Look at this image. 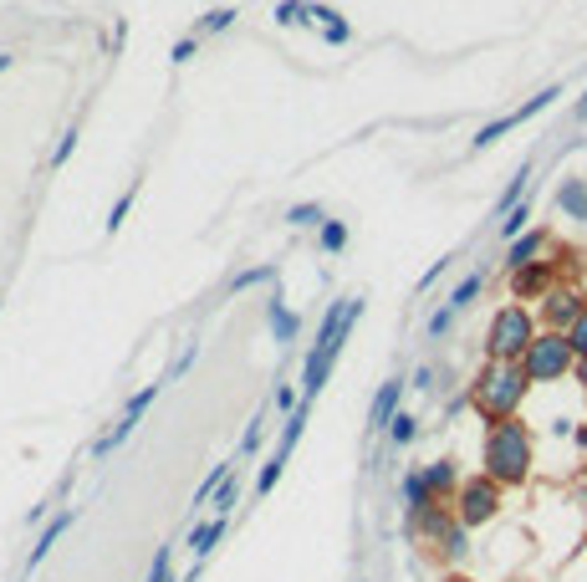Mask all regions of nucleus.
I'll return each mask as SVG.
<instances>
[{"label":"nucleus","mask_w":587,"mask_h":582,"mask_svg":"<svg viewBox=\"0 0 587 582\" xmlns=\"http://www.w3.org/2000/svg\"><path fill=\"white\" fill-rule=\"evenodd\" d=\"M363 307H368L363 297H342V301L327 307V317H322V327H317V343H312V353H307V363H302V404H312V398L322 394V383L333 373V363H337V353H342V343H348V332L358 327Z\"/></svg>","instance_id":"nucleus-1"},{"label":"nucleus","mask_w":587,"mask_h":582,"mask_svg":"<svg viewBox=\"0 0 587 582\" xmlns=\"http://www.w3.org/2000/svg\"><path fill=\"white\" fill-rule=\"evenodd\" d=\"M531 389V378L521 373V363H485L470 383V404L485 419V429L501 425V419H516L521 414V398Z\"/></svg>","instance_id":"nucleus-2"},{"label":"nucleus","mask_w":587,"mask_h":582,"mask_svg":"<svg viewBox=\"0 0 587 582\" xmlns=\"http://www.w3.org/2000/svg\"><path fill=\"white\" fill-rule=\"evenodd\" d=\"M531 450H537V440H531V425H526L521 414L516 419H501V425L485 429V475L491 480H501V486H521L526 475H531Z\"/></svg>","instance_id":"nucleus-3"},{"label":"nucleus","mask_w":587,"mask_h":582,"mask_svg":"<svg viewBox=\"0 0 587 582\" xmlns=\"http://www.w3.org/2000/svg\"><path fill=\"white\" fill-rule=\"evenodd\" d=\"M531 343H537V322H531V312H526L521 301H511V307H501L491 317V332H485L491 363H521Z\"/></svg>","instance_id":"nucleus-4"},{"label":"nucleus","mask_w":587,"mask_h":582,"mask_svg":"<svg viewBox=\"0 0 587 582\" xmlns=\"http://www.w3.org/2000/svg\"><path fill=\"white\" fill-rule=\"evenodd\" d=\"M572 368H577V353H572L567 332H537V343L526 347L521 358V373L531 378V383H556V378H567Z\"/></svg>","instance_id":"nucleus-5"},{"label":"nucleus","mask_w":587,"mask_h":582,"mask_svg":"<svg viewBox=\"0 0 587 582\" xmlns=\"http://www.w3.org/2000/svg\"><path fill=\"white\" fill-rule=\"evenodd\" d=\"M501 480H491V475L480 470V475H470V480H460V490H455V521L460 526H491L495 516H501Z\"/></svg>","instance_id":"nucleus-6"},{"label":"nucleus","mask_w":587,"mask_h":582,"mask_svg":"<svg viewBox=\"0 0 587 582\" xmlns=\"http://www.w3.org/2000/svg\"><path fill=\"white\" fill-rule=\"evenodd\" d=\"M587 312V297L577 286H552L547 297H541V322L547 332H572V322Z\"/></svg>","instance_id":"nucleus-7"},{"label":"nucleus","mask_w":587,"mask_h":582,"mask_svg":"<svg viewBox=\"0 0 587 582\" xmlns=\"http://www.w3.org/2000/svg\"><path fill=\"white\" fill-rule=\"evenodd\" d=\"M552 286H556L552 261H537V266H526V271H511V297H516V301H541Z\"/></svg>","instance_id":"nucleus-8"},{"label":"nucleus","mask_w":587,"mask_h":582,"mask_svg":"<svg viewBox=\"0 0 587 582\" xmlns=\"http://www.w3.org/2000/svg\"><path fill=\"white\" fill-rule=\"evenodd\" d=\"M404 378H388L378 394H373V404H368V434H383V429L394 425V414H398V398H404Z\"/></svg>","instance_id":"nucleus-9"},{"label":"nucleus","mask_w":587,"mask_h":582,"mask_svg":"<svg viewBox=\"0 0 587 582\" xmlns=\"http://www.w3.org/2000/svg\"><path fill=\"white\" fill-rule=\"evenodd\" d=\"M72 521H77V511H72V506H67V511H57V516H51L47 526H41V536H36L31 557H26V572H36V567L47 562V557H51V547H57V542H62V532H72Z\"/></svg>","instance_id":"nucleus-10"},{"label":"nucleus","mask_w":587,"mask_h":582,"mask_svg":"<svg viewBox=\"0 0 587 582\" xmlns=\"http://www.w3.org/2000/svg\"><path fill=\"white\" fill-rule=\"evenodd\" d=\"M424 486H429V496H434L440 506H455V490H460L455 460H429V465H424Z\"/></svg>","instance_id":"nucleus-11"},{"label":"nucleus","mask_w":587,"mask_h":582,"mask_svg":"<svg viewBox=\"0 0 587 582\" xmlns=\"http://www.w3.org/2000/svg\"><path fill=\"white\" fill-rule=\"evenodd\" d=\"M220 536H225V516L194 521V526H190V542H184V547L194 551V562H205L209 551H215V542H220Z\"/></svg>","instance_id":"nucleus-12"},{"label":"nucleus","mask_w":587,"mask_h":582,"mask_svg":"<svg viewBox=\"0 0 587 582\" xmlns=\"http://www.w3.org/2000/svg\"><path fill=\"white\" fill-rule=\"evenodd\" d=\"M541 246H547V236H541V230H531V236H516V240H511V251H506V266H511V271L537 266Z\"/></svg>","instance_id":"nucleus-13"},{"label":"nucleus","mask_w":587,"mask_h":582,"mask_svg":"<svg viewBox=\"0 0 587 582\" xmlns=\"http://www.w3.org/2000/svg\"><path fill=\"white\" fill-rule=\"evenodd\" d=\"M429 506H440V501L429 496L424 470H409V475H404V511H409V521H414V516H424Z\"/></svg>","instance_id":"nucleus-14"},{"label":"nucleus","mask_w":587,"mask_h":582,"mask_svg":"<svg viewBox=\"0 0 587 582\" xmlns=\"http://www.w3.org/2000/svg\"><path fill=\"white\" fill-rule=\"evenodd\" d=\"M266 322H271V332H276V343H291V337H297V327H302V317L291 312L281 297L266 301Z\"/></svg>","instance_id":"nucleus-15"},{"label":"nucleus","mask_w":587,"mask_h":582,"mask_svg":"<svg viewBox=\"0 0 587 582\" xmlns=\"http://www.w3.org/2000/svg\"><path fill=\"white\" fill-rule=\"evenodd\" d=\"M556 210L572 215V220H587V184L583 179H562L556 184Z\"/></svg>","instance_id":"nucleus-16"},{"label":"nucleus","mask_w":587,"mask_h":582,"mask_svg":"<svg viewBox=\"0 0 587 582\" xmlns=\"http://www.w3.org/2000/svg\"><path fill=\"white\" fill-rule=\"evenodd\" d=\"M526 179H531V164H521V169L511 174L506 194H501V200H495V215H501V220H506L511 210H516V205H521V200H526Z\"/></svg>","instance_id":"nucleus-17"},{"label":"nucleus","mask_w":587,"mask_h":582,"mask_svg":"<svg viewBox=\"0 0 587 582\" xmlns=\"http://www.w3.org/2000/svg\"><path fill=\"white\" fill-rule=\"evenodd\" d=\"M138 189H143V179H133V184H128L123 194H118V200H112V210H108V236H118V230H123L128 210L138 205Z\"/></svg>","instance_id":"nucleus-18"},{"label":"nucleus","mask_w":587,"mask_h":582,"mask_svg":"<svg viewBox=\"0 0 587 582\" xmlns=\"http://www.w3.org/2000/svg\"><path fill=\"white\" fill-rule=\"evenodd\" d=\"M480 286H485V271H470V276H465V282L455 286V291H449L445 307H449V312H465V307H470V301L480 297Z\"/></svg>","instance_id":"nucleus-19"},{"label":"nucleus","mask_w":587,"mask_h":582,"mask_svg":"<svg viewBox=\"0 0 587 582\" xmlns=\"http://www.w3.org/2000/svg\"><path fill=\"white\" fill-rule=\"evenodd\" d=\"M236 5H215V11H205V16H200V31L194 36H220V31H230V26H236Z\"/></svg>","instance_id":"nucleus-20"},{"label":"nucleus","mask_w":587,"mask_h":582,"mask_svg":"<svg viewBox=\"0 0 587 582\" xmlns=\"http://www.w3.org/2000/svg\"><path fill=\"white\" fill-rule=\"evenodd\" d=\"M286 460H291V455L271 450L266 465H261V475H255V496H271V490H276V480H281V470H286Z\"/></svg>","instance_id":"nucleus-21"},{"label":"nucleus","mask_w":587,"mask_h":582,"mask_svg":"<svg viewBox=\"0 0 587 582\" xmlns=\"http://www.w3.org/2000/svg\"><path fill=\"white\" fill-rule=\"evenodd\" d=\"M281 220H286V225H297V230H302V225H317V230H322V225H327V210H322L317 200H302V205L286 210Z\"/></svg>","instance_id":"nucleus-22"},{"label":"nucleus","mask_w":587,"mask_h":582,"mask_svg":"<svg viewBox=\"0 0 587 582\" xmlns=\"http://www.w3.org/2000/svg\"><path fill=\"white\" fill-rule=\"evenodd\" d=\"M556 97H562V87H547V93H537V97H526L521 108L511 112V123L521 128V123H526V118H537V112H547V108H552Z\"/></svg>","instance_id":"nucleus-23"},{"label":"nucleus","mask_w":587,"mask_h":582,"mask_svg":"<svg viewBox=\"0 0 587 582\" xmlns=\"http://www.w3.org/2000/svg\"><path fill=\"white\" fill-rule=\"evenodd\" d=\"M230 465H236V460H225V465H215V470L205 475V486L194 490V506H205V501H215V496H220V486L230 480Z\"/></svg>","instance_id":"nucleus-24"},{"label":"nucleus","mask_w":587,"mask_h":582,"mask_svg":"<svg viewBox=\"0 0 587 582\" xmlns=\"http://www.w3.org/2000/svg\"><path fill=\"white\" fill-rule=\"evenodd\" d=\"M414 434H419V419L398 409V414H394V425H388V440H394V450H404V444H414Z\"/></svg>","instance_id":"nucleus-25"},{"label":"nucleus","mask_w":587,"mask_h":582,"mask_svg":"<svg viewBox=\"0 0 587 582\" xmlns=\"http://www.w3.org/2000/svg\"><path fill=\"white\" fill-rule=\"evenodd\" d=\"M307 409H312V404H302V409H297V414L281 425V444H276L281 455H291V450H297V440H302V425H307Z\"/></svg>","instance_id":"nucleus-26"},{"label":"nucleus","mask_w":587,"mask_h":582,"mask_svg":"<svg viewBox=\"0 0 587 582\" xmlns=\"http://www.w3.org/2000/svg\"><path fill=\"white\" fill-rule=\"evenodd\" d=\"M317 246H322L327 255H337L342 246H348V225H342V220H327V225L317 230Z\"/></svg>","instance_id":"nucleus-27"},{"label":"nucleus","mask_w":587,"mask_h":582,"mask_svg":"<svg viewBox=\"0 0 587 582\" xmlns=\"http://www.w3.org/2000/svg\"><path fill=\"white\" fill-rule=\"evenodd\" d=\"M526 225H531V200H521V205H516L506 220H501V236L516 240V236H526Z\"/></svg>","instance_id":"nucleus-28"},{"label":"nucleus","mask_w":587,"mask_h":582,"mask_svg":"<svg viewBox=\"0 0 587 582\" xmlns=\"http://www.w3.org/2000/svg\"><path fill=\"white\" fill-rule=\"evenodd\" d=\"M271 276H276V261H266V266H251V271H240L236 282H230V291H251V286L271 282Z\"/></svg>","instance_id":"nucleus-29"},{"label":"nucleus","mask_w":587,"mask_h":582,"mask_svg":"<svg viewBox=\"0 0 587 582\" xmlns=\"http://www.w3.org/2000/svg\"><path fill=\"white\" fill-rule=\"evenodd\" d=\"M261 434H266V409H261L251 425H245V434H240V450H236V455H255V450H261Z\"/></svg>","instance_id":"nucleus-30"},{"label":"nucleus","mask_w":587,"mask_h":582,"mask_svg":"<svg viewBox=\"0 0 587 582\" xmlns=\"http://www.w3.org/2000/svg\"><path fill=\"white\" fill-rule=\"evenodd\" d=\"M159 389H164V383H148V389H138V394H133V398L123 404V419H143V409H148V404L159 398Z\"/></svg>","instance_id":"nucleus-31"},{"label":"nucleus","mask_w":587,"mask_h":582,"mask_svg":"<svg viewBox=\"0 0 587 582\" xmlns=\"http://www.w3.org/2000/svg\"><path fill=\"white\" fill-rule=\"evenodd\" d=\"M271 16H276V26H297V21H307V0H281Z\"/></svg>","instance_id":"nucleus-32"},{"label":"nucleus","mask_w":587,"mask_h":582,"mask_svg":"<svg viewBox=\"0 0 587 582\" xmlns=\"http://www.w3.org/2000/svg\"><path fill=\"white\" fill-rule=\"evenodd\" d=\"M169 562H174V547H159V551H154V572H148V582H174Z\"/></svg>","instance_id":"nucleus-33"},{"label":"nucleus","mask_w":587,"mask_h":582,"mask_svg":"<svg viewBox=\"0 0 587 582\" xmlns=\"http://www.w3.org/2000/svg\"><path fill=\"white\" fill-rule=\"evenodd\" d=\"M307 21H312V26H333V21H342V11H337V5H322V0H307Z\"/></svg>","instance_id":"nucleus-34"},{"label":"nucleus","mask_w":587,"mask_h":582,"mask_svg":"<svg viewBox=\"0 0 587 582\" xmlns=\"http://www.w3.org/2000/svg\"><path fill=\"white\" fill-rule=\"evenodd\" d=\"M194 51H200V36H179V41H174V51H169V62H174V67H184V62H194Z\"/></svg>","instance_id":"nucleus-35"},{"label":"nucleus","mask_w":587,"mask_h":582,"mask_svg":"<svg viewBox=\"0 0 587 582\" xmlns=\"http://www.w3.org/2000/svg\"><path fill=\"white\" fill-rule=\"evenodd\" d=\"M215 506H220V516H230V511L240 506V480H225L220 496H215Z\"/></svg>","instance_id":"nucleus-36"},{"label":"nucleus","mask_w":587,"mask_h":582,"mask_svg":"<svg viewBox=\"0 0 587 582\" xmlns=\"http://www.w3.org/2000/svg\"><path fill=\"white\" fill-rule=\"evenodd\" d=\"M77 139H82V133H77V128H67V133H62V143H57V154H51V164H57V169H62V164H67V158H72V154H77Z\"/></svg>","instance_id":"nucleus-37"},{"label":"nucleus","mask_w":587,"mask_h":582,"mask_svg":"<svg viewBox=\"0 0 587 582\" xmlns=\"http://www.w3.org/2000/svg\"><path fill=\"white\" fill-rule=\"evenodd\" d=\"M567 343H572V353H577V358H587V312L577 317V322H572V332H567Z\"/></svg>","instance_id":"nucleus-38"},{"label":"nucleus","mask_w":587,"mask_h":582,"mask_svg":"<svg viewBox=\"0 0 587 582\" xmlns=\"http://www.w3.org/2000/svg\"><path fill=\"white\" fill-rule=\"evenodd\" d=\"M276 409H281V425H286V419H291L297 409H302V404H297V394H291L286 383H276Z\"/></svg>","instance_id":"nucleus-39"},{"label":"nucleus","mask_w":587,"mask_h":582,"mask_svg":"<svg viewBox=\"0 0 587 582\" xmlns=\"http://www.w3.org/2000/svg\"><path fill=\"white\" fill-rule=\"evenodd\" d=\"M449 322H455V312H449V307H440V312L429 317V337H445V332H449Z\"/></svg>","instance_id":"nucleus-40"},{"label":"nucleus","mask_w":587,"mask_h":582,"mask_svg":"<svg viewBox=\"0 0 587 582\" xmlns=\"http://www.w3.org/2000/svg\"><path fill=\"white\" fill-rule=\"evenodd\" d=\"M322 36H327V47H342V41H352V26H348V21H333Z\"/></svg>","instance_id":"nucleus-41"},{"label":"nucleus","mask_w":587,"mask_h":582,"mask_svg":"<svg viewBox=\"0 0 587 582\" xmlns=\"http://www.w3.org/2000/svg\"><path fill=\"white\" fill-rule=\"evenodd\" d=\"M449 266V255H445V261H434V266H429L424 271V276H419V286H429V282H440V271H445Z\"/></svg>","instance_id":"nucleus-42"},{"label":"nucleus","mask_w":587,"mask_h":582,"mask_svg":"<svg viewBox=\"0 0 587 582\" xmlns=\"http://www.w3.org/2000/svg\"><path fill=\"white\" fill-rule=\"evenodd\" d=\"M572 373H577V383L587 389V358H577V368H572Z\"/></svg>","instance_id":"nucleus-43"},{"label":"nucleus","mask_w":587,"mask_h":582,"mask_svg":"<svg viewBox=\"0 0 587 582\" xmlns=\"http://www.w3.org/2000/svg\"><path fill=\"white\" fill-rule=\"evenodd\" d=\"M440 582H476V578H465V572H445Z\"/></svg>","instance_id":"nucleus-44"},{"label":"nucleus","mask_w":587,"mask_h":582,"mask_svg":"<svg viewBox=\"0 0 587 582\" xmlns=\"http://www.w3.org/2000/svg\"><path fill=\"white\" fill-rule=\"evenodd\" d=\"M16 62V57H11V51H0V72H5V67Z\"/></svg>","instance_id":"nucleus-45"},{"label":"nucleus","mask_w":587,"mask_h":582,"mask_svg":"<svg viewBox=\"0 0 587 582\" xmlns=\"http://www.w3.org/2000/svg\"><path fill=\"white\" fill-rule=\"evenodd\" d=\"M577 444H583V450H587V425H583V429H577Z\"/></svg>","instance_id":"nucleus-46"},{"label":"nucleus","mask_w":587,"mask_h":582,"mask_svg":"<svg viewBox=\"0 0 587 582\" xmlns=\"http://www.w3.org/2000/svg\"><path fill=\"white\" fill-rule=\"evenodd\" d=\"M577 112H587V93H583V103H577Z\"/></svg>","instance_id":"nucleus-47"}]
</instances>
